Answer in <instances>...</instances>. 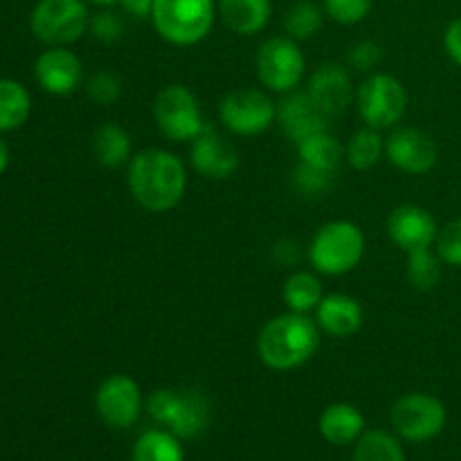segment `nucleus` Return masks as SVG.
I'll return each mask as SVG.
<instances>
[{
	"instance_id": "obj_17",
	"label": "nucleus",
	"mask_w": 461,
	"mask_h": 461,
	"mask_svg": "<svg viewBox=\"0 0 461 461\" xmlns=\"http://www.w3.org/2000/svg\"><path fill=\"white\" fill-rule=\"evenodd\" d=\"M34 77L41 88L57 97L77 93L84 86V63L70 48H48L34 63Z\"/></svg>"
},
{
	"instance_id": "obj_10",
	"label": "nucleus",
	"mask_w": 461,
	"mask_h": 461,
	"mask_svg": "<svg viewBox=\"0 0 461 461\" xmlns=\"http://www.w3.org/2000/svg\"><path fill=\"white\" fill-rule=\"evenodd\" d=\"M390 421L396 435L412 444H423L444 432L448 423V410L437 396L426 392H410L394 401Z\"/></svg>"
},
{
	"instance_id": "obj_13",
	"label": "nucleus",
	"mask_w": 461,
	"mask_h": 461,
	"mask_svg": "<svg viewBox=\"0 0 461 461\" xmlns=\"http://www.w3.org/2000/svg\"><path fill=\"white\" fill-rule=\"evenodd\" d=\"M385 158L403 174L426 176L439 162V147L426 131L399 126L385 138Z\"/></svg>"
},
{
	"instance_id": "obj_16",
	"label": "nucleus",
	"mask_w": 461,
	"mask_h": 461,
	"mask_svg": "<svg viewBox=\"0 0 461 461\" xmlns=\"http://www.w3.org/2000/svg\"><path fill=\"white\" fill-rule=\"evenodd\" d=\"M439 234L435 216L421 205L405 203L399 205L390 216H387V237L405 252H417L432 248Z\"/></svg>"
},
{
	"instance_id": "obj_18",
	"label": "nucleus",
	"mask_w": 461,
	"mask_h": 461,
	"mask_svg": "<svg viewBox=\"0 0 461 461\" xmlns=\"http://www.w3.org/2000/svg\"><path fill=\"white\" fill-rule=\"evenodd\" d=\"M329 117L320 111L306 90H293L277 102V124L293 144L329 129Z\"/></svg>"
},
{
	"instance_id": "obj_9",
	"label": "nucleus",
	"mask_w": 461,
	"mask_h": 461,
	"mask_svg": "<svg viewBox=\"0 0 461 461\" xmlns=\"http://www.w3.org/2000/svg\"><path fill=\"white\" fill-rule=\"evenodd\" d=\"M304 75L306 57L291 36H273L257 50V77L268 93H293Z\"/></svg>"
},
{
	"instance_id": "obj_31",
	"label": "nucleus",
	"mask_w": 461,
	"mask_h": 461,
	"mask_svg": "<svg viewBox=\"0 0 461 461\" xmlns=\"http://www.w3.org/2000/svg\"><path fill=\"white\" fill-rule=\"evenodd\" d=\"M333 183H336V174L331 171L315 169V167L302 165V162H297V167L293 169V187L304 196H327L333 189Z\"/></svg>"
},
{
	"instance_id": "obj_29",
	"label": "nucleus",
	"mask_w": 461,
	"mask_h": 461,
	"mask_svg": "<svg viewBox=\"0 0 461 461\" xmlns=\"http://www.w3.org/2000/svg\"><path fill=\"white\" fill-rule=\"evenodd\" d=\"M324 14L318 3L313 0H297L284 16V30L293 41H311L322 30Z\"/></svg>"
},
{
	"instance_id": "obj_33",
	"label": "nucleus",
	"mask_w": 461,
	"mask_h": 461,
	"mask_svg": "<svg viewBox=\"0 0 461 461\" xmlns=\"http://www.w3.org/2000/svg\"><path fill=\"white\" fill-rule=\"evenodd\" d=\"M124 21L117 16L115 12L104 7L102 12H97L95 16H90V25L88 32L95 41L104 45H115L124 39Z\"/></svg>"
},
{
	"instance_id": "obj_37",
	"label": "nucleus",
	"mask_w": 461,
	"mask_h": 461,
	"mask_svg": "<svg viewBox=\"0 0 461 461\" xmlns=\"http://www.w3.org/2000/svg\"><path fill=\"white\" fill-rule=\"evenodd\" d=\"M273 259L279 266H295L302 259L300 243L293 241V239H282V241L275 243L273 248Z\"/></svg>"
},
{
	"instance_id": "obj_7",
	"label": "nucleus",
	"mask_w": 461,
	"mask_h": 461,
	"mask_svg": "<svg viewBox=\"0 0 461 461\" xmlns=\"http://www.w3.org/2000/svg\"><path fill=\"white\" fill-rule=\"evenodd\" d=\"M86 0H39L32 9L30 30L50 48H70L88 32Z\"/></svg>"
},
{
	"instance_id": "obj_11",
	"label": "nucleus",
	"mask_w": 461,
	"mask_h": 461,
	"mask_svg": "<svg viewBox=\"0 0 461 461\" xmlns=\"http://www.w3.org/2000/svg\"><path fill=\"white\" fill-rule=\"evenodd\" d=\"M219 120L232 135L252 138L277 124V104L266 88H237L221 99Z\"/></svg>"
},
{
	"instance_id": "obj_26",
	"label": "nucleus",
	"mask_w": 461,
	"mask_h": 461,
	"mask_svg": "<svg viewBox=\"0 0 461 461\" xmlns=\"http://www.w3.org/2000/svg\"><path fill=\"white\" fill-rule=\"evenodd\" d=\"M131 461H185L183 444L174 432L165 428H153L140 435L135 441Z\"/></svg>"
},
{
	"instance_id": "obj_23",
	"label": "nucleus",
	"mask_w": 461,
	"mask_h": 461,
	"mask_svg": "<svg viewBox=\"0 0 461 461\" xmlns=\"http://www.w3.org/2000/svg\"><path fill=\"white\" fill-rule=\"evenodd\" d=\"M295 147L297 162L315 167V169L331 171V174H338V167H340L342 158H345V149H342L340 140H338L329 129L302 140Z\"/></svg>"
},
{
	"instance_id": "obj_4",
	"label": "nucleus",
	"mask_w": 461,
	"mask_h": 461,
	"mask_svg": "<svg viewBox=\"0 0 461 461\" xmlns=\"http://www.w3.org/2000/svg\"><path fill=\"white\" fill-rule=\"evenodd\" d=\"M365 250H367V239L363 230L351 221L338 219L318 228L311 239L306 257L318 275L342 277L358 268Z\"/></svg>"
},
{
	"instance_id": "obj_36",
	"label": "nucleus",
	"mask_w": 461,
	"mask_h": 461,
	"mask_svg": "<svg viewBox=\"0 0 461 461\" xmlns=\"http://www.w3.org/2000/svg\"><path fill=\"white\" fill-rule=\"evenodd\" d=\"M381 59H383V50L376 41H358V43L351 45L349 54H347L349 66L358 72L376 70Z\"/></svg>"
},
{
	"instance_id": "obj_39",
	"label": "nucleus",
	"mask_w": 461,
	"mask_h": 461,
	"mask_svg": "<svg viewBox=\"0 0 461 461\" xmlns=\"http://www.w3.org/2000/svg\"><path fill=\"white\" fill-rule=\"evenodd\" d=\"M122 7L133 18H151L156 0H122Z\"/></svg>"
},
{
	"instance_id": "obj_8",
	"label": "nucleus",
	"mask_w": 461,
	"mask_h": 461,
	"mask_svg": "<svg viewBox=\"0 0 461 461\" xmlns=\"http://www.w3.org/2000/svg\"><path fill=\"white\" fill-rule=\"evenodd\" d=\"M356 108L365 126L376 131L392 129L408 113V90L396 77L374 72L356 90Z\"/></svg>"
},
{
	"instance_id": "obj_25",
	"label": "nucleus",
	"mask_w": 461,
	"mask_h": 461,
	"mask_svg": "<svg viewBox=\"0 0 461 461\" xmlns=\"http://www.w3.org/2000/svg\"><path fill=\"white\" fill-rule=\"evenodd\" d=\"M30 115V90L16 79H0V133H9V131L25 126Z\"/></svg>"
},
{
	"instance_id": "obj_21",
	"label": "nucleus",
	"mask_w": 461,
	"mask_h": 461,
	"mask_svg": "<svg viewBox=\"0 0 461 461\" xmlns=\"http://www.w3.org/2000/svg\"><path fill=\"white\" fill-rule=\"evenodd\" d=\"M365 417L356 405L333 403L320 417V435L333 446H349L363 437Z\"/></svg>"
},
{
	"instance_id": "obj_30",
	"label": "nucleus",
	"mask_w": 461,
	"mask_h": 461,
	"mask_svg": "<svg viewBox=\"0 0 461 461\" xmlns=\"http://www.w3.org/2000/svg\"><path fill=\"white\" fill-rule=\"evenodd\" d=\"M444 266L446 264L441 261V257L437 252H432L430 248L410 252L408 264H405V277H408V282L417 291H432L441 282Z\"/></svg>"
},
{
	"instance_id": "obj_12",
	"label": "nucleus",
	"mask_w": 461,
	"mask_h": 461,
	"mask_svg": "<svg viewBox=\"0 0 461 461\" xmlns=\"http://www.w3.org/2000/svg\"><path fill=\"white\" fill-rule=\"evenodd\" d=\"M95 410H97L99 419L115 430H126V428L135 426L144 410L142 390H140L138 381L126 374L108 376L97 387Z\"/></svg>"
},
{
	"instance_id": "obj_38",
	"label": "nucleus",
	"mask_w": 461,
	"mask_h": 461,
	"mask_svg": "<svg viewBox=\"0 0 461 461\" xmlns=\"http://www.w3.org/2000/svg\"><path fill=\"white\" fill-rule=\"evenodd\" d=\"M444 50L461 68V18H455L444 32Z\"/></svg>"
},
{
	"instance_id": "obj_5",
	"label": "nucleus",
	"mask_w": 461,
	"mask_h": 461,
	"mask_svg": "<svg viewBox=\"0 0 461 461\" xmlns=\"http://www.w3.org/2000/svg\"><path fill=\"white\" fill-rule=\"evenodd\" d=\"M151 23L167 43L192 48L214 30V0H156Z\"/></svg>"
},
{
	"instance_id": "obj_41",
	"label": "nucleus",
	"mask_w": 461,
	"mask_h": 461,
	"mask_svg": "<svg viewBox=\"0 0 461 461\" xmlns=\"http://www.w3.org/2000/svg\"><path fill=\"white\" fill-rule=\"evenodd\" d=\"M88 3L97 5V7H113V5H120L122 0H88Z\"/></svg>"
},
{
	"instance_id": "obj_2",
	"label": "nucleus",
	"mask_w": 461,
	"mask_h": 461,
	"mask_svg": "<svg viewBox=\"0 0 461 461\" xmlns=\"http://www.w3.org/2000/svg\"><path fill=\"white\" fill-rule=\"evenodd\" d=\"M320 342L322 331L318 322L304 313L288 311L264 324L257 338V354L273 372H293L318 354Z\"/></svg>"
},
{
	"instance_id": "obj_20",
	"label": "nucleus",
	"mask_w": 461,
	"mask_h": 461,
	"mask_svg": "<svg viewBox=\"0 0 461 461\" xmlns=\"http://www.w3.org/2000/svg\"><path fill=\"white\" fill-rule=\"evenodd\" d=\"M219 16L225 27L239 36H257L273 16L270 0H219Z\"/></svg>"
},
{
	"instance_id": "obj_15",
	"label": "nucleus",
	"mask_w": 461,
	"mask_h": 461,
	"mask_svg": "<svg viewBox=\"0 0 461 461\" xmlns=\"http://www.w3.org/2000/svg\"><path fill=\"white\" fill-rule=\"evenodd\" d=\"M189 165L207 180H228L239 169V153L225 135L207 126L194 142H189Z\"/></svg>"
},
{
	"instance_id": "obj_1",
	"label": "nucleus",
	"mask_w": 461,
	"mask_h": 461,
	"mask_svg": "<svg viewBox=\"0 0 461 461\" xmlns=\"http://www.w3.org/2000/svg\"><path fill=\"white\" fill-rule=\"evenodd\" d=\"M126 180L133 201L151 214L180 205L187 192V167L169 149H142L131 158Z\"/></svg>"
},
{
	"instance_id": "obj_24",
	"label": "nucleus",
	"mask_w": 461,
	"mask_h": 461,
	"mask_svg": "<svg viewBox=\"0 0 461 461\" xmlns=\"http://www.w3.org/2000/svg\"><path fill=\"white\" fill-rule=\"evenodd\" d=\"M282 297L284 304L288 306V311L309 315L311 311L318 309L320 302H322L324 297V288L318 273H311V270H295L293 275H288L282 288Z\"/></svg>"
},
{
	"instance_id": "obj_6",
	"label": "nucleus",
	"mask_w": 461,
	"mask_h": 461,
	"mask_svg": "<svg viewBox=\"0 0 461 461\" xmlns=\"http://www.w3.org/2000/svg\"><path fill=\"white\" fill-rule=\"evenodd\" d=\"M153 120L171 142H194L207 129L201 102L185 84H169L156 95Z\"/></svg>"
},
{
	"instance_id": "obj_28",
	"label": "nucleus",
	"mask_w": 461,
	"mask_h": 461,
	"mask_svg": "<svg viewBox=\"0 0 461 461\" xmlns=\"http://www.w3.org/2000/svg\"><path fill=\"white\" fill-rule=\"evenodd\" d=\"M351 461H405V453L392 432L367 430L356 441Z\"/></svg>"
},
{
	"instance_id": "obj_35",
	"label": "nucleus",
	"mask_w": 461,
	"mask_h": 461,
	"mask_svg": "<svg viewBox=\"0 0 461 461\" xmlns=\"http://www.w3.org/2000/svg\"><path fill=\"white\" fill-rule=\"evenodd\" d=\"M437 255L441 257L446 266L461 268V219L450 221L437 234Z\"/></svg>"
},
{
	"instance_id": "obj_3",
	"label": "nucleus",
	"mask_w": 461,
	"mask_h": 461,
	"mask_svg": "<svg viewBox=\"0 0 461 461\" xmlns=\"http://www.w3.org/2000/svg\"><path fill=\"white\" fill-rule=\"evenodd\" d=\"M147 412L180 441L196 439L212 421V401L196 387H162L149 396Z\"/></svg>"
},
{
	"instance_id": "obj_40",
	"label": "nucleus",
	"mask_w": 461,
	"mask_h": 461,
	"mask_svg": "<svg viewBox=\"0 0 461 461\" xmlns=\"http://www.w3.org/2000/svg\"><path fill=\"white\" fill-rule=\"evenodd\" d=\"M7 165H9V147L5 144V140H0V176L5 174Z\"/></svg>"
},
{
	"instance_id": "obj_34",
	"label": "nucleus",
	"mask_w": 461,
	"mask_h": 461,
	"mask_svg": "<svg viewBox=\"0 0 461 461\" xmlns=\"http://www.w3.org/2000/svg\"><path fill=\"white\" fill-rule=\"evenodd\" d=\"M374 0H324V12L340 25H356L369 16Z\"/></svg>"
},
{
	"instance_id": "obj_14",
	"label": "nucleus",
	"mask_w": 461,
	"mask_h": 461,
	"mask_svg": "<svg viewBox=\"0 0 461 461\" xmlns=\"http://www.w3.org/2000/svg\"><path fill=\"white\" fill-rule=\"evenodd\" d=\"M306 93L329 120L340 117L356 102V90L349 70L336 61L320 63L311 72Z\"/></svg>"
},
{
	"instance_id": "obj_22",
	"label": "nucleus",
	"mask_w": 461,
	"mask_h": 461,
	"mask_svg": "<svg viewBox=\"0 0 461 461\" xmlns=\"http://www.w3.org/2000/svg\"><path fill=\"white\" fill-rule=\"evenodd\" d=\"M90 144H93L95 160L106 169H120V167L129 165L133 158V140H131L129 131L113 122L97 126Z\"/></svg>"
},
{
	"instance_id": "obj_32",
	"label": "nucleus",
	"mask_w": 461,
	"mask_h": 461,
	"mask_svg": "<svg viewBox=\"0 0 461 461\" xmlns=\"http://www.w3.org/2000/svg\"><path fill=\"white\" fill-rule=\"evenodd\" d=\"M122 93H124V88H122L120 77L108 70L95 72L86 81V95L97 106H113L115 102H120Z\"/></svg>"
},
{
	"instance_id": "obj_19",
	"label": "nucleus",
	"mask_w": 461,
	"mask_h": 461,
	"mask_svg": "<svg viewBox=\"0 0 461 461\" xmlns=\"http://www.w3.org/2000/svg\"><path fill=\"white\" fill-rule=\"evenodd\" d=\"M315 322L320 331L331 338H351L360 331L365 322L363 306L356 297L345 293H331L324 295L320 306L315 309Z\"/></svg>"
},
{
	"instance_id": "obj_27",
	"label": "nucleus",
	"mask_w": 461,
	"mask_h": 461,
	"mask_svg": "<svg viewBox=\"0 0 461 461\" xmlns=\"http://www.w3.org/2000/svg\"><path fill=\"white\" fill-rule=\"evenodd\" d=\"M385 156V140L376 129L363 126L349 138L345 147V158L356 171H369Z\"/></svg>"
}]
</instances>
